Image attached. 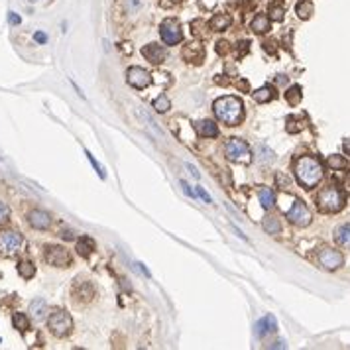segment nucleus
Listing matches in <instances>:
<instances>
[{
	"instance_id": "29",
	"label": "nucleus",
	"mask_w": 350,
	"mask_h": 350,
	"mask_svg": "<svg viewBox=\"0 0 350 350\" xmlns=\"http://www.w3.org/2000/svg\"><path fill=\"white\" fill-rule=\"evenodd\" d=\"M327 165H329V167H333V169H344L348 163H346V160H344L342 156H329Z\"/></svg>"
},
{
	"instance_id": "36",
	"label": "nucleus",
	"mask_w": 350,
	"mask_h": 350,
	"mask_svg": "<svg viewBox=\"0 0 350 350\" xmlns=\"http://www.w3.org/2000/svg\"><path fill=\"white\" fill-rule=\"evenodd\" d=\"M197 195H199V197L203 199L205 203H213V199H211V195H209V193H207V191H205L203 187H197Z\"/></svg>"
},
{
	"instance_id": "27",
	"label": "nucleus",
	"mask_w": 350,
	"mask_h": 350,
	"mask_svg": "<svg viewBox=\"0 0 350 350\" xmlns=\"http://www.w3.org/2000/svg\"><path fill=\"white\" fill-rule=\"evenodd\" d=\"M285 99H287V102H289L291 106L299 104V102H301V87H297V85L289 87L287 89V93H285Z\"/></svg>"
},
{
	"instance_id": "8",
	"label": "nucleus",
	"mask_w": 350,
	"mask_h": 350,
	"mask_svg": "<svg viewBox=\"0 0 350 350\" xmlns=\"http://www.w3.org/2000/svg\"><path fill=\"white\" fill-rule=\"evenodd\" d=\"M160 34H161V40H163V44L165 45L179 44V42H181V38H183L179 24H177L175 20H171V18H167V20H163V22H161Z\"/></svg>"
},
{
	"instance_id": "17",
	"label": "nucleus",
	"mask_w": 350,
	"mask_h": 350,
	"mask_svg": "<svg viewBox=\"0 0 350 350\" xmlns=\"http://www.w3.org/2000/svg\"><path fill=\"white\" fill-rule=\"evenodd\" d=\"M230 24H232V16L230 14H215L211 18V22H209L211 30H215V32H222V30L228 28Z\"/></svg>"
},
{
	"instance_id": "46",
	"label": "nucleus",
	"mask_w": 350,
	"mask_h": 350,
	"mask_svg": "<svg viewBox=\"0 0 350 350\" xmlns=\"http://www.w3.org/2000/svg\"><path fill=\"white\" fill-rule=\"evenodd\" d=\"M30 2H36V0H30Z\"/></svg>"
},
{
	"instance_id": "11",
	"label": "nucleus",
	"mask_w": 350,
	"mask_h": 350,
	"mask_svg": "<svg viewBox=\"0 0 350 350\" xmlns=\"http://www.w3.org/2000/svg\"><path fill=\"white\" fill-rule=\"evenodd\" d=\"M126 79H128V83H130L132 87H136V89H146L148 85L152 83V77H150V73H148L146 69L136 67V65L128 69Z\"/></svg>"
},
{
	"instance_id": "31",
	"label": "nucleus",
	"mask_w": 350,
	"mask_h": 350,
	"mask_svg": "<svg viewBox=\"0 0 350 350\" xmlns=\"http://www.w3.org/2000/svg\"><path fill=\"white\" fill-rule=\"evenodd\" d=\"M256 152H260L258 160L264 161V163H268V161H274V152H272V150H268L266 146H258V148H256Z\"/></svg>"
},
{
	"instance_id": "21",
	"label": "nucleus",
	"mask_w": 350,
	"mask_h": 350,
	"mask_svg": "<svg viewBox=\"0 0 350 350\" xmlns=\"http://www.w3.org/2000/svg\"><path fill=\"white\" fill-rule=\"evenodd\" d=\"M254 95V101L256 102H260V104H264V102H270L274 97H276V93H274V89L272 87H262V89H258V91H254L252 93Z\"/></svg>"
},
{
	"instance_id": "25",
	"label": "nucleus",
	"mask_w": 350,
	"mask_h": 350,
	"mask_svg": "<svg viewBox=\"0 0 350 350\" xmlns=\"http://www.w3.org/2000/svg\"><path fill=\"white\" fill-rule=\"evenodd\" d=\"M18 274L24 277V279H30V277H34V274H36V268L28 260H22V262L18 264Z\"/></svg>"
},
{
	"instance_id": "35",
	"label": "nucleus",
	"mask_w": 350,
	"mask_h": 350,
	"mask_svg": "<svg viewBox=\"0 0 350 350\" xmlns=\"http://www.w3.org/2000/svg\"><path fill=\"white\" fill-rule=\"evenodd\" d=\"M238 45H240V49L236 47V55H238V57L246 55V53H248V49H250V44H248V42H240Z\"/></svg>"
},
{
	"instance_id": "4",
	"label": "nucleus",
	"mask_w": 350,
	"mask_h": 350,
	"mask_svg": "<svg viewBox=\"0 0 350 350\" xmlns=\"http://www.w3.org/2000/svg\"><path fill=\"white\" fill-rule=\"evenodd\" d=\"M47 327H49L51 335H55L57 338H63V336H67L71 333V329H73V319H71V315H69L67 311H61V309H59V311H53V313L49 315Z\"/></svg>"
},
{
	"instance_id": "32",
	"label": "nucleus",
	"mask_w": 350,
	"mask_h": 350,
	"mask_svg": "<svg viewBox=\"0 0 350 350\" xmlns=\"http://www.w3.org/2000/svg\"><path fill=\"white\" fill-rule=\"evenodd\" d=\"M85 156L89 158V161H91V165L95 167V171L99 173V177H102V179H104V177H106V171H104V167H102L101 163H99V161L93 158V154H91V152H85Z\"/></svg>"
},
{
	"instance_id": "7",
	"label": "nucleus",
	"mask_w": 350,
	"mask_h": 350,
	"mask_svg": "<svg viewBox=\"0 0 350 350\" xmlns=\"http://www.w3.org/2000/svg\"><path fill=\"white\" fill-rule=\"evenodd\" d=\"M24 238L16 230H0V252L2 254H16L22 248Z\"/></svg>"
},
{
	"instance_id": "28",
	"label": "nucleus",
	"mask_w": 350,
	"mask_h": 350,
	"mask_svg": "<svg viewBox=\"0 0 350 350\" xmlns=\"http://www.w3.org/2000/svg\"><path fill=\"white\" fill-rule=\"evenodd\" d=\"M154 108H156V112H167L171 108V102L165 95H160L158 99H154Z\"/></svg>"
},
{
	"instance_id": "45",
	"label": "nucleus",
	"mask_w": 350,
	"mask_h": 350,
	"mask_svg": "<svg viewBox=\"0 0 350 350\" xmlns=\"http://www.w3.org/2000/svg\"><path fill=\"white\" fill-rule=\"evenodd\" d=\"M344 150H346V152L350 154V140H346V142H344Z\"/></svg>"
},
{
	"instance_id": "14",
	"label": "nucleus",
	"mask_w": 350,
	"mask_h": 350,
	"mask_svg": "<svg viewBox=\"0 0 350 350\" xmlns=\"http://www.w3.org/2000/svg\"><path fill=\"white\" fill-rule=\"evenodd\" d=\"M142 55L150 61V63H161L165 59V49L160 44H148L142 49Z\"/></svg>"
},
{
	"instance_id": "20",
	"label": "nucleus",
	"mask_w": 350,
	"mask_h": 350,
	"mask_svg": "<svg viewBox=\"0 0 350 350\" xmlns=\"http://www.w3.org/2000/svg\"><path fill=\"white\" fill-rule=\"evenodd\" d=\"M258 197H260V203L264 209H272L276 205V195L270 187H260L258 189Z\"/></svg>"
},
{
	"instance_id": "16",
	"label": "nucleus",
	"mask_w": 350,
	"mask_h": 350,
	"mask_svg": "<svg viewBox=\"0 0 350 350\" xmlns=\"http://www.w3.org/2000/svg\"><path fill=\"white\" fill-rule=\"evenodd\" d=\"M30 313H32V317L36 321H44L45 315H47V303H45V299H42V297L34 299L30 303Z\"/></svg>"
},
{
	"instance_id": "30",
	"label": "nucleus",
	"mask_w": 350,
	"mask_h": 350,
	"mask_svg": "<svg viewBox=\"0 0 350 350\" xmlns=\"http://www.w3.org/2000/svg\"><path fill=\"white\" fill-rule=\"evenodd\" d=\"M283 14H285V8H283L281 4H272V6H270V20L281 22V20H283Z\"/></svg>"
},
{
	"instance_id": "19",
	"label": "nucleus",
	"mask_w": 350,
	"mask_h": 350,
	"mask_svg": "<svg viewBox=\"0 0 350 350\" xmlns=\"http://www.w3.org/2000/svg\"><path fill=\"white\" fill-rule=\"evenodd\" d=\"M250 28H252V32H256V34H266V32L270 30V16L258 14L254 20H252Z\"/></svg>"
},
{
	"instance_id": "10",
	"label": "nucleus",
	"mask_w": 350,
	"mask_h": 350,
	"mask_svg": "<svg viewBox=\"0 0 350 350\" xmlns=\"http://www.w3.org/2000/svg\"><path fill=\"white\" fill-rule=\"evenodd\" d=\"M319 262H321V266L325 270L333 272V270H338V268L344 264V258H342V254H340L338 250L323 248L321 252H319Z\"/></svg>"
},
{
	"instance_id": "26",
	"label": "nucleus",
	"mask_w": 350,
	"mask_h": 350,
	"mask_svg": "<svg viewBox=\"0 0 350 350\" xmlns=\"http://www.w3.org/2000/svg\"><path fill=\"white\" fill-rule=\"evenodd\" d=\"M12 323H14V327L20 331V333H26L30 329V321L28 317L24 315V313H14V317H12Z\"/></svg>"
},
{
	"instance_id": "3",
	"label": "nucleus",
	"mask_w": 350,
	"mask_h": 350,
	"mask_svg": "<svg viewBox=\"0 0 350 350\" xmlns=\"http://www.w3.org/2000/svg\"><path fill=\"white\" fill-rule=\"evenodd\" d=\"M346 203V195L344 191L335 187V185H329L319 193L317 197V205L323 213H338Z\"/></svg>"
},
{
	"instance_id": "5",
	"label": "nucleus",
	"mask_w": 350,
	"mask_h": 350,
	"mask_svg": "<svg viewBox=\"0 0 350 350\" xmlns=\"http://www.w3.org/2000/svg\"><path fill=\"white\" fill-rule=\"evenodd\" d=\"M224 154L234 163H250L252 161V152H250L248 144L240 138H230L224 144Z\"/></svg>"
},
{
	"instance_id": "40",
	"label": "nucleus",
	"mask_w": 350,
	"mask_h": 350,
	"mask_svg": "<svg viewBox=\"0 0 350 350\" xmlns=\"http://www.w3.org/2000/svg\"><path fill=\"white\" fill-rule=\"evenodd\" d=\"M132 268H134L136 272H140V274H144V276H146V277H150V272H148V270H146V268H144V266H142V264H134Z\"/></svg>"
},
{
	"instance_id": "39",
	"label": "nucleus",
	"mask_w": 350,
	"mask_h": 350,
	"mask_svg": "<svg viewBox=\"0 0 350 350\" xmlns=\"http://www.w3.org/2000/svg\"><path fill=\"white\" fill-rule=\"evenodd\" d=\"M34 40H36L38 44H45V42H47V36H45L44 32H36V34H34Z\"/></svg>"
},
{
	"instance_id": "34",
	"label": "nucleus",
	"mask_w": 350,
	"mask_h": 350,
	"mask_svg": "<svg viewBox=\"0 0 350 350\" xmlns=\"http://www.w3.org/2000/svg\"><path fill=\"white\" fill-rule=\"evenodd\" d=\"M8 217H10V209L6 207V203H2V201H0V222L8 220Z\"/></svg>"
},
{
	"instance_id": "33",
	"label": "nucleus",
	"mask_w": 350,
	"mask_h": 350,
	"mask_svg": "<svg viewBox=\"0 0 350 350\" xmlns=\"http://www.w3.org/2000/svg\"><path fill=\"white\" fill-rule=\"evenodd\" d=\"M301 128H303V124H299L297 118H287V132L295 134V132H299Z\"/></svg>"
},
{
	"instance_id": "42",
	"label": "nucleus",
	"mask_w": 350,
	"mask_h": 350,
	"mask_svg": "<svg viewBox=\"0 0 350 350\" xmlns=\"http://www.w3.org/2000/svg\"><path fill=\"white\" fill-rule=\"evenodd\" d=\"M185 167H187V169H189V173L193 175V177H195V179H199V177H201V173H199V171H197V167H195V165H191V163H185Z\"/></svg>"
},
{
	"instance_id": "1",
	"label": "nucleus",
	"mask_w": 350,
	"mask_h": 350,
	"mask_svg": "<svg viewBox=\"0 0 350 350\" xmlns=\"http://www.w3.org/2000/svg\"><path fill=\"white\" fill-rule=\"evenodd\" d=\"M293 171H295V177L301 187L313 189L323 179V163L315 156H301L295 161Z\"/></svg>"
},
{
	"instance_id": "12",
	"label": "nucleus",
	"mask_w": 350,
	"mask_h": 350,
	"mask_svg": "<svg viewBox=\"0 0 350 350\" xmlns=\"http://www.w3.org/2000/svg\"><path fill=\"white\" fill-rule=\"evenodd\" d=\"M28 222L36 230H47L51 226V217H49V213H45L42 209H34L28 215Z\"/></svg>"
},
{
	"instance_id": "15",
	"label": "nucleus",
	"mask_w": 350,
	"mask_h": 350,
	"mask_svg": "<svg viewBox=\"0 0 350 350\" xmlns=\"http://www.w3.org/2000/svg\"><path fill=\"white\" fill-rule=\"evenodd\" d=\"M195 130L203 138H217L219 136V128H217V124L213 120H199V122H195Z\"/></svg>"
},
{
	"instance_id": "37",
	"label": "nucleus",
	"mask_w": 350,
	"mask_h": 350,
	"mask_svg": "<svg viewBox=\"0 0 350 350\" xmlns=\"http://www.w3.org/2000/svg\"><path fill=\"white\" fill-rule=\"evenodd\" d=\"M8 22H10L12 26H20V22H22V18H20V16H18V14H14V12H10V14H8Z\"/></svg>"
},
{
	"instance_id": "13",
	"label": "nucleus",
	"mask_w": 350,
	"mask_h": 350,
	"mask_svg": "<svg viewBox=\"0 0 350 350\" xmlns=\"http://www.w3.org/2000/svg\"><path fill=\"white\" fill-rule=\"evenodd\" d=\"M256 335L258 336H266L270 335V333H276L277 331V321L274 315H266V317H262L260 321L256 323Z\"/></svg>"
},
{
	"instance_id": "2",
	"label": "nucleus",
	"mask_w": 350,
	"mask_h": 350,
	"mask_svg": "<svg viewBox=\"0 0 350 350\" xmlns=\"http://www.w3.org/2000/svg\"><path fill=\"white\" fill-rule=\"evenodd\" d=\"M213 110H215V116L226 126H236L244 118V104L238 97H232V95L217 99L213 104Z\"/></svg>"
},
{
	"instance_id": "6",
	"label": "nucleus",
	"mask_w": 350,
	"mask_h": 350,
	"mask_svg": "<svg viewBox=\"0 0 350 350\" xmlns=\"http://www.w3.org/2000/svg\"><path fill=\"white\" fill-rule=\"evenodd\" d=\"M311 211H309V207H307L303 201H299V199H295L293 201V207L287 211V220L291 222V224H295V226H299V228H305V226H309L311 224Z\"/></svg>"
},
{
	"instance_id": "23",
	"label": "nucleus",
	"mask_w": 350,
	"mask_h": 350,
	"mask_svg": "<svg viewBox=\"0 0 350 350\" xmlns=\"http://www.w3.org/2000/svg\"><path fill=\"white\" fill-rule=\"evenodd\" d=\"M313 10H315V8H313V4H311L309 0H301V2L295 6V14L299 16L301 20H309V18L313 16Z\"/></svg>"
},
{
	"instance_id": "38",
	"label": "nucleus",
	"mask_w": 350,
	"mask_h": 350,
	"mask_svg": "<svg viewBox=\"0 0 350 350\" xmlns=\"http://www.w3.org/2000/svg\"><path fill=\"white\" fill-rule=\"evenodd\" d=\"M217 51H219L220 55H224L228 51V42H217Z\"/></svg>"
},
{
	"instance_id": "41",
	"label": "nucleus",
	"mask_w": 350,
	"mask_h": 350,
	"mask_svg": "<svg viewBox=\"0 0 350 350\" xmlns=\"http://www.w3.org/2000/svg\"><path fill=\"white\" fill-rule=\"evenodd\" d=\"M181 189H183V193H185V195H189L191 199L195 197V193H193V189H191V187L187 185V183H185V181H181Z\"/></svg>"
},
{
	"instance_id": "44",
	"label": "nucleus",
	"mask_w": 350,
	"mask_h": 350,
	"mask_svg": "<svg viewBox=\"0 0 350 350\" xmlns=\"http://www.w3.org/2000/svg\"><path fill=\"white\" fill-rule=\"evenodd\" d=\"M61 236H63L65 240H71V238H73V234H71V232H63V234H61Z\"/></svg>"
},
{
	"instance_id": "43",
	"label": "nucleus",
	"mask_w": 350,
	"mask_h": 350,
	"mask_svg": "<svg viewBox=\"0 0 350 350\" xmlns=\"http://www.w3.org/2000/svg\"><path fill=\"white\" fill-rule=\"evenodd\" d=\"M238 85H240V89H244V91H248V83H246V81H240Z\"/></svg>"
},
{
	"instance_id": "22",
	"label": "nucleus",
	"mask_w": 350,
	"mask_h": 350,
	"mask_svg": "<svg viewBox=\"0 0 350 350\" xmlns=\"http://www.w3.org/2000/svg\"><path fill=\"white\" fill-rule=\"evenodd\" d=\"M335 240L336 244H340V246H350V224H342V226L336 228Z\"/></svg>"
},
{
	"instance_id": "24",
	"label": "nucleus",
	"mask_w": 350,
	"mask_h": 350,
	"mask_svg": "<svg viewBox=\"0 0 350 350\" xmlns=\"http://www.w3.org/2000/svg\"><path fill=\"white\" fill-rule=\"evenodd\" d=\"M262 226L268 234H279V230H281V224H279V220L276 217H266Z\"/></svg>"
},
{
	"instance_id": "18",
	"label": "nucleus",
	"mask_w": 350,
	"mask_h": 350,
	"mask_svg": "<svg viewBox=\"0 0 350 350\" xmlns=\"http://www.w3.org/2000/svg\"><path fill=\"white\" fill-rule=\"evenodd\" d=\"M93 250H95V242H93V238H89V236H81V238L77 240V254H79V256L89 258V256L93 254Z\"/></svg>"
},
{
	"instance_id": "9",
	"label": "nucleus",
	"mask_w": 350,
	"mask_h": 350,
	"mask_svg": "<svg viewBox=\"0 0 350 350\" xmlns=\"http://www.w3.org/2000/svg\"><path fill=\"white\" fill-rule=\"evenodd\" d=\"M44 258L49 266H55V268H67L71 264L69 252L65 248H61V246H45Z\"/></svg>"
}]
</instances>
